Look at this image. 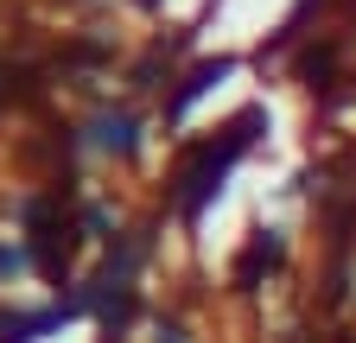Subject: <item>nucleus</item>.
<instances>
[{
    "label": "nucleus",
    "mask_w": 356,
    "mask_h": 343,
    "mask_svg": "<svg viewBox=\"0 0 356 343\" xmlns=\"http://www.w3.org/2000/svg\"><path fill=\"white\" fill-rule=\"evenodd\" d=\"M267 127V108L254 102V108H242L229 127H222V140H191L185 153H178V165H172V185H165V203L172 210H185V217H197V210L222 191V178H229V165L254 147V134Z\"/></svg>",
    "instance_id": "nucleus-1"
},
{
    "label": "nucleus",
    "mask_w": 356,
    "mask_h": 343,
    "mask_svg": "<svg viewBox=\"0 0 356 343\" xmlns=\"http://www.w3.org/2000/svg\"><path fill=\"white\" fill-rule=\"evenodd\" d=\"M267 267H280V229H254L248 235L242 261H236V292H254Z\"/></svg>",
    "instance_id": "nucleus-2"
},
{
    "label": "nucleus",
    "mask_w": 356,
    "mask_h": 343,
    "mask_svg": "<svg viewBox=\"0 0 356 343\" xmlns=\"http://www.w3.org/2000/svg\"><path fill=\"white\" fill-rule=\"evenodd\" d=\"M229 70H236L229 58H210V64H197V70H191V76H185V83H178V90L165 96V121H185V108H191V102L210 90V83H222Z\"/></svg>",
    "instance_id": "nucleus-3"
},
{
    "label": "nucleus",
    "mask_w": 356,
    "mask_h": 343,
    "mask_svg": "<svg viewBox=\"0 0 356 343\" xmlns=\"http://www.w3.org/2000/svg\"><path fill=\"white\" fill-rule=\"evenodd\" d=\"M337 58H343V32H331L325 45H305V51H299V76L312 83V90H318V83H331Z\"/></svg>",
    "instance_id": "nucleus-4"
},
{
    "label": "nucleus",
    "mask_w": 356,
    "mask_h": 343,
    "mask_svg": "<svg viewBox=\"0 0 356 343\" xmlns=\"http://www.w3.org/2000/svg\"><path fill=\"white\" fill-rule=\"evenodd\" d=\"M89 140H96L102 153H121L127 159L134 153V115H102L96 127H89Z\"/></svg>",
    "instance_id": "nucleus-5"
},
{
    "label": "nucleus",
    "mask_w": 356,
    "mask_h": 343,
    "mask_svg": "<svg viewBox=\"0 0 356 343\" xmlns=\"http://www.w3.org/2000/svg\"><path fill=\"white\" fill-rule=\"evenodd\" d=\"M318 7H325V0H299V7H293V13L280 19V32H274V38H267V51H286V45H293V38L305 32V19H312V13H318Z\"/></svg>",
    "instance_id": "nucleus-6"
},
{
    "label": "nucleus",
    "mask_w": 356,
    "mask_h": 343,
    "mask_svg": "<svg viewBox=\"0 0 356 343\" xmlns=\"http://www.w3.org/2000/svg\"><path fill=\"white\" fill-rule=\"evenodd\" d=\"M13 267H19V254H13V248H0V280H7Z\"/></svg>",
    "instance_id": "nucleus-7"
},
{
    "label": "nucleus",
    "mask_w": 356,
    "mask_h": 343,
    "mask_svg": "<svg viewBox=\"0 0 356 343\" xmlns=\"http://www.w3.org/2000/svg\"><path fill=\"white\" fill-rule=\"evenodd\" d=\"M159 343H178V331H159Z\"/></svg>",
    "instance_id": "nucleus-8"
}]
</instances>
